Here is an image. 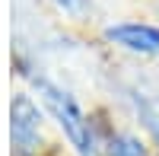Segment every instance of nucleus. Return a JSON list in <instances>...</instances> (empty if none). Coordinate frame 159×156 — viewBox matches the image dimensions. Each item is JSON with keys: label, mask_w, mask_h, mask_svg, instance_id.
I'll use <instances>...</instances> for the list:
<instances>
[{"label": "nucleus", "mask_w": 159, "mask_h": 156, "mask_svg": "<svg viewBox=\"0 0 159 156\" xmlns=\"http://www.w3.org/2000/svg\"><path fill=\"white\" fill-rule=\"evenodd\" d=\"M35 86H38V93H42L45 105L51 108V115L57 118V124L64 127V134L70 137V144L83 156H92V153H96V147H92V131H89L86 115L76 108V102L64 93L61 86H54L51 80H45V76H35Z\"/></svg>", "instance_id": "1"}, {"label": "nucleus", "mask_w": 159, "mask_h": 156, "mask_svg": "<svg viewBox=\"0 0 159 156\" xmlns=\"http://www.w3.org/2000/svg\"><path fill=\"white\" fill-rule=\"evenodd\" d=\"M38 121H42V115H38L35 102L29 96H13V105H10V137L13 144L19 150H32L35 140H38Z\"/></svg>", "instance_id": "2"}, {"label": "nucleus", "mask_w": 159, "mask_h": 156, "mask_svg": "<svg viewBox=\"0 0 159 156\" xmlns=\"http://www.w3.org/2000/svg\"><path fill=\"white\" fill-rule=\"evenodd\" d=\"M108 42L121 45L127 51H140V54H156L159 51V29L153 25H140V22H124V25H111Z\"/></svg>", "instance_id": "3"}, {"label": "nucleus", "mask_w": 159, "mask_h": 156, "mask_svg": "<svg viewBox=\"0 0 159 156\" xmlns=\"http://www.w3.org/2000/svg\"><path fill=\"white\" fill-rule=\"evenodd\" d=\"M108 156H147V147H143L137 137L121 134V137H115L108 144Z\"/></svg>", "instance_id": "4"}, {"label": "nucleus", "mask_w": 159, "mask_h": 156, "mask_svg": "<svg viewBox=\"0 0 159 156\" xmlns=\"http://www.w3.org/2000/svg\"><path fill=\"white\" fill-rule=\"evenodd\" d=\"M54 3L64 10H83V0H54Z\"/></svg>", "instance_id": "5"}]
</instances>
